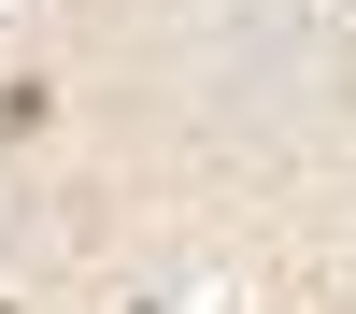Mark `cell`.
<instances>
[{"label": "cell", "instance_id": "cell-1", "mask_svg": "<svg viewBox=\"0 0 356 314\" xmlns=\"http://www.w3.org/2000/svg\"><path fill=\"white\" fill-rule=\"evenodd\" d=\"M57 129V86L43 72H0V143H43Z\"/></svg>", "mask_w": 356, "mask_h": 314}]
</instances>
